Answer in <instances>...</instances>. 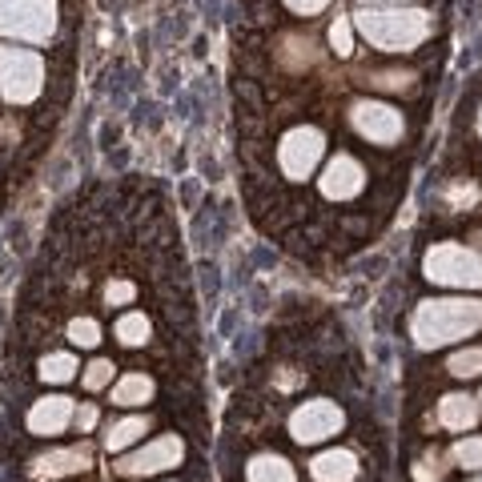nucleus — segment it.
Returning a JSON list of instances; mask_svg holds the SVG:
<instances>
[{"mask_svg": "<svg viewBox=\"0 0 482 482\" xmlns=\"http://www.w3.org/2000/svg\"><path fill=\"white\" fill-rule=\"evenodd\" d=\"M478 326H482L478 298H430L410 317V334H415L422 350H438L459 338H470Z\"/></svg>", "mask_w": 482, "mask_h": 482, "instance_id": "f257e3e1", "label": "nucleus"}, {"mask_svg": "<svg viewBox=\"0 0 482 482\" xmlns=\"http://www.w3.org/2000/svg\"><path fill=\"white\" fill-rule=\"evenodd\" d=\"M354 29L382 53H410L430 37L434 21L422 8H362L350 16Z\"/></svg>", "mask_w": 482, "mask_h": 482, "instance_id": "f03ea898", "label": "nucleus"}, {"mask_svg": "<svg viewBox=\"0 0 482 482\" xmlns=\"http://www.w3.org/2000/svg\"><path fill=\"white\" fill-rule=\"evenodd\" d=\"M45 89V60L32 49H0V93L8 105H32Z\"/></svg>", "mask_w": 482, "mask_h": 482, "instance_id": "7ed1b4c3", "label": "nucleus"}, {"mask_svg": "<svg viewBox=\"0 0 482 482\" xmlns=\"http://www.w3.org/2000/svg\"><path fill=\"white\" fill-rule=\"evenodd\" d=\"M57 32V0H0V37L45 45Z\"/></svg>", "mask_w": 482, "mask_h": 482, "instance_id": "20e7f679", "label": "nucleus"}, {"mask_svg": "<svg viewBox=\"0 0 482 482\" xmlns=\"http://www.w3.org/2000/svg\"><path fill=\"white\" fill-rule=\"evenodd\" d=\"M430 281L438 286H454V290H482V254L478 249H467L459 241H442L426 254L422 262Z\"/></svg>", "mask_w": 482, "mask_h": 482, "instance_id": "39448f33", "label": "nucleus"}, {"mask_svg": "<svg viewBox=\"0 0 482 482\" xmlns=\"http://www.w3.org/2000/svg\"><path fill=\"white\" fill-rule=\"evenodd\" d=\"M322 153H326V137L317 133L314 125H298V129H290V133L281 137L278 165H281V174H286L290 181H306V177H314Z\"/></svg>", "mask_w": 482, "mask_h": 482, "instance_id": "423d86ee", "label": "nucleus"}, {"mask_svg": "<svg viewBox=\"0 0 482 482\" xmlns=\"http://www.w3.org/2000/svg\"><path fill=\"white\" fill-rule=\"evenodd\" d=\"M185 459V442L177 434H161L153 442L137 446L133 454H120L117 459V475L125 478H145V475H161V470H174Z\"/></svg>", "mask_w": 482, "mask_h": 482, "instance_id": "0eeeda50", "label": "nucleus"}, {"mask_svg": "<svg viewBox=\"0 0 482 482\" xmlns=\"http://www.w3.org/2000/svg\"><path fill=\"white\" fill-rule=\"evenodd\" d=\"M342 422H346V415H342L338 402L309 398V402H301L294 415H290V434H294V442H301V446H317V442H326L330 434H338Z\"/></svg>", "mask_w": 482, "mask_h": 482, "instance_id": "6e6552de", "label": "nucleus"}, {"mask_svg": "<svg viewBox=\"0 0 482 482\" xmlns=\"http://www.w3.org/2000/svg\"><path fill=\"white\" fill-rule=\"evenodd\" d=\"M350 125L358 129V137H366V141L374 145H394L402 141V113L394 105H382V101H358L354 109H350Z\"/></svg>", "mask_w": 482, "mask_h": 482, "instance_id": "1a4fd4ad", "label": "nucleus"}, {"mask_svg": "<svg viewBox=\"0 0 482 482\" xmlns=\"http://www.w3.org/2000/svg\"><path fill=\"white\" fill-rule=\"evenodd\" d=\"M317 185H322V197H330V201H354L362 189H366V169H362L350 153H338V157H330V165L322 169Z\"/></svg>", "mask_w": 482, "mask_h": 482, "instance_id": "9d476101", "label": "nucleus"}, {"mask_svg": "<svg viewBox=\"0 0 482 482\" xmlns=\"http://www.w3.org/2000/svg\"><path fill=\"white\" fill-rule=\"evenodd\" d=\"M89 462H93L89 446H57V451H49V454H40V459H32L29 478H37V482H53V478L76 475V470H85Z\"/></svg>", "mask_w": 482, "mask_h": 482, "instance_id": "9b49d317", "label": "nucleus"}, {"mask_svg": "<svg viewBox=\"0 0 482 482\" xmlns=\"http://www.w3.org/2000/svg\"><path fill=\"white\" fill-rule=\"evenodd\" d=\"M76 418L73 410V398H60V394H49V398L32 402L29 410V430L40 438H53V434H65V426Z\"/></svg>", "mask_w": 482, "mask_h": 482, "instance_id": "f8f14e48", "label": "nucleus"}, {"mask_svg": "<svg viewBox=\"0 0 482 482\" xmlns=\"http://www.w3.org/2000/svg\"><path fill=\"white\" fill-rule=\"evenodd\" d=\"M309 478L314 482H354L358 478V459L350 451H322L309 462Z\"/></svg>", "mask_w": 482, "mask_h": 482, "instance_id": "ddd939ff", "label": "nucleus"}, {"mask_svg": "<svg viewBox=\"0 0 482 482\" xmlns=\"http://www.w3.org/2000/svg\"><path fill=\"white\" fill-rule=\"evenodd\" d=\"M478 415H482V406L470 394H446V398L438 402V422H442L446 430H470L478 422Z\"/></svg>", "mask_w": 482, "mask_h": 482, "instance_id": "4468645a", "label": "nucleus"}, {"mask_svg": "<svg viewBox=\"0 0 482 482\" xmlns=\"http://www.w3.org/2000/svg\"><path fill=\"white\" fill-rule=\"evenodd\" d=\"M245 482H298V475L281 454H257L245 467Z\"/></svg>", "mask_w": 482, "mask_h": 482, "instance_id": "2eb2a0df", "label": "nucleus"}, {"mask_svg": "<svg viewBox=\"0 0 482 482\" xmlns=\"http://www.w3.org/2000/svg\"><path fill=\"white\" fill-rule=\"evenodd\" d=\"M153 398V378L149 374H125L113 386V402L117 406H145Z\"/></svg>", "mask_w": 482, "mask_h": 482, "instance_id": "dca6fc26", "label": "nucleus"}, {"mask_svg": "<svg viewBox=\"0 0 482 482\" xmlns=\"http://www.w3.org/2000/svg\"><path fill=\"white\" fill-rule=\"evenodd\" d=\"M141 434H149V418H145V415L120 418V422H113V426H109L105 446H109V451H129V446H133Z\"/></svg>", "mask_w": 482, "mask_h": 482, "instance_id": "f3484780", "label": "nucleus"}, {"mask_svg": "<svg viewBox=\"0 0 482 482\" xmlns=\"http://www.w3.org/2000/svg\"><path fill=\"white\" fill-rule=\"evenodd\" d=\"M149 317L141 314V309H133V314H120L117 317V338H120V346H145L149 342Z\"/></svg>", "mask_w": 482, "mask_h": 482, "instance_id": "a211bd4d", "label": "nucleus"}, {"mask_svg": "<svg viewBox=\"0 0 482 482\" xmlns=\"http://www.w3.org/2000/svg\"><path fill=\"white\" fill-rule=\"evenodd\" d=\"M73 374H76V358L73 354H49L45 362H40V378L53 382V386L73 382Z\"/></svg>", "mask_w": 482, "mask_h": 482, "instance_id": "6ab92c4d", "label": "nucleus"}, {"mask_svg": "<svg viewBox=\"0 0 482 482\" xmlns=\"http://www.w3.org/2000/svg\"><path fill=\"white\" fill-rule=\"evenodd\" d=\"M446 370H451L454 378H478L482 374V346H467V350H459V354H451Z\"/></svg>", "mask_w": 482, "mask_h": 482, "instance_id": "aec40b11", "label": "nucleus"}, {"mask_svg": "<svg viewBox=\"0 0 482 482\" xmlns=\"http://www.w3.org/2000/svg\"><path fill=\"white\" fill-rule=\"evenodd\" d=\"M451 462H459L462 470H482V438L470 434V438H459L451 451Z\"/></svg>", "mask_w": 482, "mask_h": 482, "instance_id": "412c9836", "label": "nucleus"}, {"mask_svg": "<svg viewBox=\"0 0 482 482\" xmlns=\"http://www.w3.org/2000/svg\"><path fill=\"white\" fill-rule=\"evenodd\" d=\"M330 45L338 57L354 53V21H350V16H338V21L330 24Z\"/></svg>", "mask_w": 482, "mask_h": 482, "instance_id": "4be33fe9", "label": "nucleus"}, {"mask_svg": "<svg viewBox=\"0 0 482 482\" xmlns=\"http://www.w3.org/2000/svg\"><path fill=\"white\" fill-rule=\"evenodd\" d=\"M68 342H76V346L93 350L101 342V326L93 322V317H76V322H68Z\"/></svg>", "mask_w": 482, "mask_h": 482, "instance_id": "5701e85b", "label": "nucleus"}, {"mask_svg": "<svg viewBox=\"0 0 482 482\" xmlns=\"http://www.w3.org/2000/svg\"><path fill=\"white\" fill-rule=\"evenodd\" d=\"M109 382H113V362L109 358H97L85 366V390H105Z\"/></svg>", "mask_w": 482, "mask_h": 482, "instance_id": "b1692460", "label": "nucleus"}, {"mask_svg": "<svg viewBox=\"0 0 482 482\" xmlns=\"http://www.w3.org/2000/svg\"><path fill=\"white\" fill-rule=\"evenodd\" d=\"M410 475H415V482H442L446 467H442V459H438V454H426V459L415 462V470H410Z\"/></svg>", "mask_w": 482, "mask_h": 482, "instance_id": "393cba45", "label": "nucleus"}, {"mask_svg": "<svg viewBox=\"0 0 482 482\" xmlns=\"http://www.w3.org/2000/svg\"><path fill=\"white\" fill-rule=\"evenodd\" d=\"M133 298H137L133 281H109V286H105V301H109V306H129Z\"/></svg>", "mask_w": 482, "mask_h": 482, "instance_id": "a878e982", "label": "nucleus"}, {"mask_svg": "<svg viewBox=\"0 0 482 482\" xmlns=\"http://www.w3.org/2000/svg\"><path fill=\"white\" fill-rule=\"evenodd\" d=\"M370 85H378V89H406L410 73H370Z\"/></svg>", "mask_w": 482, "mask_h": 482, "instance_id": "bb28decb", "label": "nucleus"}, {"mask_svg": "<svg viewBox=\"0 0 482 482\" xmlns=\"http://www.w3.org/2000/svg\"><path fill=\"white\" fill-rule=\"evenodd\" d=\"M286 4L294 8V13H301V16H314V13H322L330 0H286Z\"/></svg>", "mask_w": 482, "mask_h": 482, "instance_id": "cd10ccee", "label": "nucleus"}, {"mask_svg": "<svg viewBox=\"0 0 482 482\" xmlns=\"http://www.w3.org/2000/svg\"><path fill=\"white\" fill-rule=\"evenodd\" d=\"M76 426H81V430H93V426H97V406H81V410H76Z\"/></svg>", "mask_w": 482, "mask_h": 482, "instance_id": "c85d7f7f", "label": "nucleus"}, {"mask_svg": "<svg viewBox=\"0 0 482 482\" xmlns=\"http://www.w3.org/2000/svg\"><path fill=\"white\" fill-rule=\"evenodd\" d=\"M358 4H370V8H406L415 0H358Z\"/></svg>", "mask_w": 482, "mask_h": 482, "instance_id": "c756f323", "label": "nucleus"}, {"mask_svg": "<svg viewBox=\"0 0 482 482\" xmlns=\"http://www.w3.org/2000/svg\"><path fill=\"white\" fill-rule=\"evenodd\" d=\"M478 133H482V113H478Z\"/></svg>", "mask_w": 482, "mask_h": 482, "instance_id": "7c9ffc66", "label": "nucleus"}, {"mask_svg": "<svg viewBox=\"0 0 482 482\" xmlns=\"http://www.w3.org/2000/svg\"><path fill=\"white\" fill-rule=\"evenodd\" d=\"M470 482H482V475H478V478H470Z\"/></svg>", "mask_w": 482, "mask_h": 482, "instance_id": "2f4dec72", "label": "nucleus"}, {"mask_svg": "<svg viewBox=\"0 0 482 482\" xmlns=\"http://www.w3.org/2000/svg\"><path fill=\"white\" fill-rule=\"evenodd\" d=\"M478 402H482V398H478Z\"/></svg>", "mask_w": 482, "mask_h": 482, "instance_id": "473e14b6", "label": "nucleus"}]
</instances>
